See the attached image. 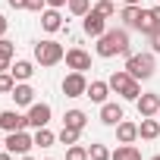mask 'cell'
<instances>
[{"label":"cell","mask_w":160,"mask_h":160,"mask_svg":"<svg viewBox=\"0 0 160 160\" xmlns=\"http://www.w3.org/2000/svg\"><path fill=\"white\" fill-rule=\"evenodd\" d=\"M85 91H88L85 72H69V75L63 78V94H66V98H85Z\"/></svg>","instance_id":"6"},{"label":"cell","mask_w":160,"mask_h":160,"mask_svg":"<svg viewBox=\"0 0 160 160\" xmlns=\"http://www.w3.org/2000/svg\"><path fill=\"white\" fill-rule=\"evenodd\" d=\"M10 98L16 101V107H32V104H35V88H32L28 82H16V88H13Z\"/></svg>","instance_id":"11"},{"label":"cell","mask_w":160,"mask_h":160,"mask_svg":"<svg viewBox=\"0 0 160 160\" xmlns=\"http://www.w3.org/2000/svg\"><path fill=\"white\" fill-rule=\"evenodd\" d=\"M3 35H7V19L0 16V38H3Z\"/></svg>","instance_id":"37"},{"label":"cell","mask_w":160,"mask_h":160,"mask_svg":"<svg viewBox=\"0 0 160 160\" xmlns=\"http://www.w3.org/2000/svg\"><path fill=\"white\" fill-rule=\"evenodd\" d=\"M110 160H141V151H138L135 144H119V148L110 154Z\"/></svg>","instance_id":"20"},{"label":"cell","mask_w":160,"mask_h":160,"mask_svg":"<svg viewBox=\"0 0 160 160\" xmlns=\"http://www.w3.org/2000/svg\"><path fill=\"white\" fill-rule=\"evenodd\" d=\"M22 160H32V157H28V154H22Z\"/></svg>","instance_id":"41"},{"label":"cell","mask_w":160,"mask_h":160,"mask_svg":"<svg viewBox=\"0 0 160 160\" xmlns=\"http://www.w3.org/2000/svg\"><path fill=\"white\" fill-rule=\"evenodd\" d=\"M0 160H13V154L10 151H0Z\"/></svg>","instance_id":"39"},{"label":"cell","mask_w":160,"mask_h":160,"mask_svg":"<svg viewBox=\"0 0 160 160\" xmlns=\"http://www.w3.org/2000/svg\"><path fill=\"white\" fill-rule=\"evenodd\" d=\"M41 28H44V32H60V28H63V16H60V10L47 7V10L41 13Z\"/></svg>","instance_id":"13"},{"label":"cell","mask_w":160,"mask_h":160,"mask_svg":"<svg viewBox=\"0 0 160 160\" xmlns=\"http://www.w3.org/2000/svg\"><path fill=\"white\" fill-rule=\"evenodd\" d=\"M53 141H57V135H53L47 126H44V129H35V144H38V148H50Z\"/></svg>","instance_id":"23"},{"label":"cell","mask_w":160,"mask_h":160,"mask_svg":"<svg viewBox=\"0 0 160 160\" xmlns=\"http://www.w3.org/2000/svg\"><path fill=\"white\" fill-rule=\"evenodd\" d=\"M13 63H10V57H3V53H0V72H7Z\"/></svg>","instance_id":"33"},{"label":"cell","mask_w":160,"mask_h":160,"mask_svg":"<svg viewBox=\"0 0 160 160\" xmlns=\"http://www.w3.org/2000/svg\"><path fill=\"white\" fill-rule=\"evenodd\" d=\"M126 7H141V0H122Z\"/></svg>","instance_id":"38"},{"label":"cell","mask_w":160,"mask_h":160,"mask_svg":"<svg viewBox=\"0 0 160 160\" xmlns=\"http://www.w3.org/2000/svg\"><path fill=\"white\" fill-rule=\"evenodd\" d=\"M157 119H160V113H157Z\"/></svg>","instance_id":"43"},{"label":"cell","mask_w":160,"mask_h":160,"mask_svg":"<svg viewBox=\"0 0 160 160\" xmlns=\"http://www.w3.org/2000/svg\"><path fill=\"white\" fill-rule=\"evenodd\" d=\"M151 50H154V53H160V28L151 35Z\"/></svg>","instance_id":"32"},{"label":"cell","mask_w":160,"mask_h":160,"mask_svg":"<svg viewBox=\"0 0 160 160\" xmlns=\"http://www.w3.org/2000/svg\"><path fill=\"white\" fill-rule=\"evenodd\" d=\"M32 144H35V138H32L25 129H19V132H7V138H3V148H7L13 157H16V154H28Z\"/></svg>","instance_id":"5"},{"label":"cell","mask_w":160,"mask_h":160,"mask_svg":"<svg viewBox=\"0 0 160 160\" xmlns=\"http://www.w3.org/2000/svg\"><path fill=\"white\" fill-rule=\"evenodd\" d=\"M78 135H82L78 129H69V126H63V132L57 135V141H60V144H75V141H78Z\"/></svg>","instance_id":"26"},{"label":"cell","mask_w":160,"mask_h":160,"mask_svg":"<svg viewBox=\"0 0 160 160\" xmlns=\"http://www.w3.org/2000/svg\"><path fill=\"white\" fill-rule=\"evenodd\" d=\"M10 72H13V78H16V82H28V78H32V72H35V66H32L28 60H16V63L10 66Z\"/></svg>","instance_id":"17"},{"label":"cell","mask_w":160,"mask_h":160,"mask_svg":"<svg viewBox=\"0 0 160 160\" xmlns=\"http://www.w3.org/2000/svg\"><path fill=\"white\" fill-rule=\"evenodd\" d=\"M50 122V104H32L28 107V126L32 129H44Z\"/></svg>","instance_id":"10"},{"label":"cell","mask_w":160,"mask_h":160,"mask_svg":"<svg viewBox=\"0 0 160 160\" xmlns=\"http://www.w3.org/2000/svg\"><path fill=\"white\" fill-rule=\"evenodd\" d=\"M63 57H66V50H63V44H57V41H38V44H35V60H38L41 66H57Z\"/></svg>","instance_id":"4"},{"label":"cell","mask_w":160,"mask_h":160,"mask_svg":"<svg viewBox=\"0 0 160 160\" xmlns=\"http://www.w3.org/2000/svg\"><path fill=\"white\" fill-rule=\"evenodd\" d=\"M66 160H88V148H82V144H69Z\"/></svg>","instance_id":"28"},{"label":"cell","mask_w":160,"mask_h":160,"mask_svg":"<svg viewBox=\"0 0 160 160\" xmlns=\"http://www.w3.org/2000/svg\"><path fill=\"white\" fill-rule=\"evenodd\" d=\"M151 160H160V154H157V157H151Z\"/></svg>","instance_id":"42"},{"label":"cell","mask_w":160,"mask_h":160,"mask_svg":"<svg viewBox=\"0 0 160 160\" xmlns=\"http://www.w3.org/2000/svg\"><path fill=\"white\" fill-rule=\"evenodd\" d=\"M107 94H110V85H107V82H91V85H88V91H85V98H91L94 104H104V101H107Z\"/></svg>","instance_id":"18"},{"label":"cell","mask_w":160,"mask_h":160,"mask_svg":"<svg viewBox=\"0 0 160 160\" xmlns=\"http://www.w3.org/2000/svg\"><path fill=\"white\" fill-rule=\"evenodd\" d=\"M94 10H98V13H101V16H107V19H110V16H113V13H116V7H113V3H110V0H101V3H98V7H94Z\"/></svg>","instance_id":"29"},{"label":"cell","mask_w":160,"mask_h":160,"mask_svg":"<svg viewBox=\"0 0 160 160\" xmlns=\"http://www.w3.org/2000/svg\"><path fill=\"white\" fill-rule=\"evenodd\" d=\"M69 13L72 16H88L91 13V0H69Z\"/></svg>","instance_id":"24"},{"label":"cell","mask_w":160,"mask_h":160,"mask_svg":"<svg viewBox=\"0 0 160 160\" xmlns=\"http://www.w3.org/2000/svg\"><path fill=\"white\" fill-rule=\"evenodd\" d=\"M110 154H113V151H110L107 144H91V148H88V160H110Z\"/></svg>","instance_id":"25"},{"label":"cell","mask_w":160,"mask_h":160,"mask_svg":"<svg viewBox=\"0 0 160 160\" xmlns=\"http://www.w3.org/2000/svg\"><path fill=\"white\" fill-rule=\"evenodd\" d=\"M85 19V35H91V38H101L104 32H107V16H101L98 10H91L88 16H82Z\"/></svg>","instance_id":"9"},{"label":"cell","mask_w":160,"mask_h":160,"mask_svg":"<svg viewBox=\"0 0 160 160\" xmlns=\"http://www.w3.org/2000/svg\"><path fill=\"white\" fill-rule=\"evenodd\" d=\"M126 72L132 78H138V82H144V78L154 75V57L151 53H129L126 57Z\"/></svg>","instance_id":"3"},{"label":"cell","mask_w":160,"mask_h":160,"mask_svg":"<svg viewBox=\"0 0 160 160\" xmlns=\"http://www.w3.org/2000/svg\"><path fill=\"white\" fill-rule=\"evenodd\" d=\"M44 7H47V0H28L25 10H32V13H44Z\"/></svg>","instance_id":"31"},{"label":"cell","mask_w":160,"mask_h":160,"mask_svg":"<svg viewBox=\"0 0 160 160\" xmlns=\"http://www.w3.org/2000/svg\"><path fill=\"white\" fill-rule=\"evenodd\" d=\"M47 160H50V157H47Z\"/></svg>","instance_id":"44"},{"label":"cell","mask_w":160,"mask_h":160,"mask_svg":"<svg viewBox=\"0 0 160 160\" xmlns=\"http://www.w3.org/2000/svg\"><path fill=\"white\" fill-rule=\"evenodd\" d=\"M63 3H69V0H47V7H53V10H60Z\"/></svg>","instance_id":"35"},{"label":"cell","mask_w":160,"mask_h":160,"mask_svg":"<svg viewBox=\"0 0 160 160\" xmlns=\"http://www.w3.org/2000/svg\"><path fill=\"white\" fill-rule=\"evenodd\" d=\"M157 28H160V25H157V22H154V16H151V10H144V16H141V22H138V32H141V35H148V38H151V35H154V32H157Z\"/></svg>","instance_id":"22"},{"label":"cell","mask_w":160,"mask_h":160,"mask_svg":"<svg viewBox=\"0 0 160 160\" xmlns=\"http://www.w3.org/2000/svg\"><path fill=\"white\" fill-rule=\"evenodd\" d=\"M0 144H3V129H0Z\"/></svg>","instance_id":"40"},{"label":"cell","mask_w":160,"mask_h":160,"mask_svg":"<svg viewBox=\"0 0 160 160\" xmlns=\"http://www.w3.org/2000/svg\"><path fill=\"white\" fill-rule=\"evenodd\" d=\"M157 135H160V119H154V116H141L138 138H144V141H154Z\"/></svg>","instance_id":"15"},{"label":"cell","mask_w":160,"mask_h":160,"mask_svg":"<svg viewBox=\"0 0 160 160\" xmlns=\"http://www.w3.org/2000/svg\"><path fill=\"white\" fill-rule=\"evenodd\" d=\"M141 16H144L141 7H122V25H126V28H138Z\"/></svg>","instance_id":"19"},{"label":"cell","mask_w":160,"mask_h":160,"mask_svg":"<svg viewBox=\"0 0 160 160\" xmlns=\"http://www.w3.org/2000/svg\"><path fill=\"white\" fill-rule=\"evenodd\" d=\"M10 7H13V10H25V7H28V0H10Z\"/></svg>","instance_id":"34"},{"label":"cell","mask_w":160,"mask_h":160,"mask_svg":"<svg viewBox=\"0 0 160 160\" xmlns=\"http://www.w3.org/2000/svg\"><path fill=\"white\" fill-rule=\"evenodd\" d=\"M107 85H110V91L122 94L126 101H138V98H141V82H138V78H132V75H129L126 69L113 72V75L107 78Z\"/></svg>","instance_id":"2"},{"label":"cell","mask_w":160,"mask_h":160,"mask_svg":"<svg viewBox=\"0 0 160 160\" xmlns=\"http://www.w3.org/2000/svg\"><path fill=\"white\" fill-rule=\"evenodd\" d=\"M101 122L104 126H116V122H122V107L119 104H101Z\"/></svg>","instance_id":"14"},{"label":"cell","mask_w":160,"mask_h":160,"mask_svg":"<svg viewBox=\"0 0 160 160\" xmlns=\"http://www.w3.org/2000/svg\"><path fill=\"white\" fill-rule=\"evenodd\" d=\"M116 53H132L129 50V32L126 28H107L101 38H98V57H104V60H110V57H116Z\"/></svg>","instance_id":"1"},{"label":"cell","mask_w":160,"mask_h":160,"mask_svg":"<svg viewBox=\"0 0 160 160\" xmlns=\"http://www.w3.org/2000/svg\"><path fill=\"white\" fill-rule=\"evenodd\" d=\"M151 16H154V22H157V25H160V3H157V7H154V10H151Z\"/></svg>","instance_id":"36"},{"label":"cell","mask_w":160,"mask_h":160,"mask_svg":"<svg viewBox=\"0 0 160 160\" xmlns=\"http://www.w3.org/2000/svg\"><path fill=\"white\" fill-rule=\"evenodd\" d=\"M0 53L13 60V53H16V44H13V41H7V38H0Z\"/></svg>","instance_id":"30"},{"label":"cell","mask_w":160,"mask_h":160,"mask_svg":"<svg viewBox=\"0 0 160 160\" xmlns=\"http://www.w3.org/2000/svg\"><path fill=\"white\" fill-rule=\"evenodd\" d=\"M0 129H3V132L28 129V116H22V113H16V110H3V113H0Z\"/></svg>","instance_id":"8"},{"label":"cell","mask_w":160,"mask_h":160,"mask_svg":"<svg viewBox=\"0 0 160 160\" xmlns=\"http://www.w3.org/2000/svg\"><path fill=\"white\" fill-rule=\"evenodd\" d=\"M85 122H88V116H85L82 110H66V116H63V126H69V129H78V132L85 129Z\"/></svg>","instance_id":"21"},{"label":"cell","mask_w":160,"mask_h":160,"mask_svg":"<svg viewBox=\"0 0 160 160\" xmlns=\"http://www.w3.org/2000/svg\"><path fill=\"white\" fill-rule=\"evenodd\" d=\"M63 60H66V66H69L72 72H85V69H91V57H88L82 47H69Z\"/></svg>","instance_id":"7"},{"label":"cell","mask_w":160,"mask_h":160,"mask_svg":"<svg viewBox=\"0 0 160 160\" xmlns=\"http://www.w3.org/2000/svg\"><path fill=\"white\" fill-rule=\"evenodd\" d=\"M13 88H16L13 72H0V94H13Z\"/></svg>","instance_id":"27"},{"label":"cell","mask_w":160,"mask_h":160,"mask_svg":"<svg viewBox=\"0 0 160 160\" xmlns=\"http://www.w3.org/2000/svg\"><path fill=\"white\" fill-rule=\"evenodd\" d=\"M116 138H119V144H132V141L138 138V126H135V122H129V119L116 122Z\"/></svg>","instance_id":"16"},{"label":"cell","mask_w":160,"mask_h":160,"mask_svg":"<svg viewBox=\"0 0 160 160\" xmlns=\"http://www.w3.org/2000/svg\"><path fill=\"white\" fill-rule=\"evenodd\" d=\"M135 107H138V116H157L160 113V94H141L135 101Z\"/></svg>","instance_id":"12"}]
</instances>
